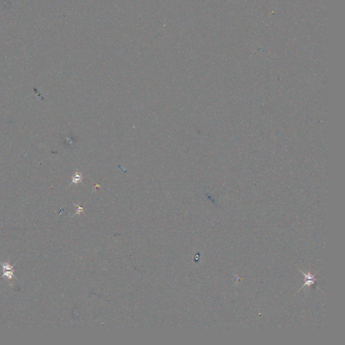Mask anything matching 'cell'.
I'll use <instances>...</instances> for the list:
<instances>
[{
    "label": "cell",
    "mask_w": 345,
    "mask_h": 345,
    "mask_svg": "<svg viewBox=\"0 0 345 345\" xmlns=\"http://www.w3.org/2000/svg\"><path fill=\"white\" fill-rule=\"evenodd\" d=\"M0 264H1L2 266L3 267V274L2 277H6L7 278H8V279L11 280L13 278H15L16 279H17V278L14 275V270L13 268L14 265L11 266L9 263L3 262L2 261H0Z\"/></svg>",
    "instance_id": "cell-1"
},
{
    "label": "cell",
    "mask_w": 345,
    "mask_h": 345,
    "mask_svg": "<svg viewBox=\"0 0 345 345\" xmlns=\"http://www.w3.org/2000/svg\"><path fill=\"white\" fill-rule=\"evenodd\" d=\"M302 272V274H304V276L305 277V283L304 284V285L302 286L301 288L305 287V286H310L311 285H314L315 282L316 281V279H315V275H311V274H305L303 272Z\"/></svg>",
    "instance_id": "cell-2"
},
{
    "label": "cell",
    "mask_w": 345,
    "mask_h": 345,
    "mask_svg": "<svg viewBox=\"0 0 345 345\" xmlns=\"http://www.w3.org/2000/svg\"><path fill=\"white\" fill-rule=\"evenodd\" d=\"M81 175L80 174L77 173L76 175H75L73 179V183H78V181H80L81 180Z\"/></svg>",
    "instance_id": "cell-3"
}]
</instances>
